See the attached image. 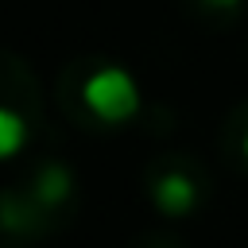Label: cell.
Listing matches in <instances>:
<instances>
[{
  "label": "cell",
  "mask_w": 248,
  "mask_h": 248,
  "mask_svg": "<svg viewBox=\"0 0 248 248\" xmlns=\"http://www.w3.org/2000/svg\"><path fill=\"white\" fill-rule=\"evenodd\" d=\"M244 155H248V136H244Z\"/></svg>",
  "instance_id": "6"
},
{
  "label": "cell",
  "mask_w": 248,
  "mask_h": 248,
  "mask_svg": "<svg viewBox=\"0 0 248 248\" xmlns=\"http://www.w3.org/2000/svg\"><path fill=\"white\" fill-rule=\"evenodd\" d=\"M81 97H85L89 112L97 120H105V124H124V120H132L140 112V85L120 66L93 70L89 81H85V89H81Z\"/></svg>",
  "instance_id": "1"
},
{
  "label": "cell",
  "mask_w": 248,
  "mask_h": 248,
  "mask_svg": "<svg viewBox=\"0 0 248 248\" xmlns=\"http://www.w3.org/2000/svg\"><path fill=\"white\" fill-rule=\"evenodd\" d=\"M205 4H209V8H225V12H229V8H236L240 0H205Z\"/></svg>",
  "instance_id": "5"
},
{
  "label": "cell",
  "mask_w": 248,
  "mask_h": 248,
  "mask_svg": "<svg viewBox=\"0 0 248 248\" xmlns=\"http://www.w3.org/2000/svg\"><path fill=\"white\" fill-rule=\"evenodd\" d=\"M70 190H74V178H70L66 167H58V163L43 167V174H39V182H35V198H39L43 205H58V202H66Z\"/></svg>",
  "instance_id": "3"
},
{
  "label": "cell",
  "mask_w": 248,
  "mask_h": 248,
  "mask_svg": "<svg viewBox=\"0 0 248 248\" xmlns=\"http://www.w3.org/2000/svg\"><path fill=\"white\" fill-rule=\"evenodd\" d=\"M151 198H155V205H159L163 213H170V217H182V213H190V209L198 205V186H194V178H190V174H182V170H170V174L155 178V190H151Z\"/></svg>",
  "instance_id": "2"
},
{
  "label": "cell",
  "mask_w": 248,
  "mask_h": 248,
  "mask_svg": "<svg viewBox=\"0 0 248 248\" xmlns=\"http://www.w3.org/2000/svg\"><path fill=\"white\" fill-rule=\"evenodd\" d=\"M27 140V128L23 120L12 112V108H0V159H12Z\"/></svg>",
  "instance_id": "4"
}]
</instances>
